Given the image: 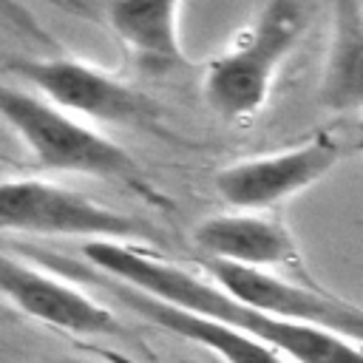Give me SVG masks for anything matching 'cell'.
<instances>
[{
  "label": "cell",
  "mask_w": 363,
  "mask_h": 363,
  "mask_svg": "<svg viewBox=\"0 0 363 363\" xmlns=\"http://www.w3.org/2000/svg\"><path fill=\"white\" fill-rule=\"evenodd\" d=\"M88 264L108 278L139 289L150 298H159L164 303L207 315L213 320H221L255 343L272 349L286 363H363V346L354 340H346L340 335H332L326 329H315L306 323L284 320L275 315H267L261 309H252L233 295H227L213 281L199 278L196 272L170 264L136 244L122 241H85L82 247Z\"/></svg>",
  "instance_id": "1"
},
{
  "label": "cell",
  "mask_w": 363,
  "mask_h": 363,
  "mask_svg": "<svg viewBox=\"0 0 363 363\" xmlns=\"http://www.w3.org/2000/svg\"><path fill=\"white\" fill-rule=\"evenodd\" d=\"M323 0H267L235 43L201 74V96L224 122H247L267 105L278 71L306 37Z\"/></svg>",
  "instance_id": "2"
},
{
  "label": "cell",
  "mask_w": 363,
  "mask_h": 363,
  "mask_svg": "<svg viewBox=\"0 0 363 363\" xmlns=\"http://www.w3.org/2000/svg\"><path fill=\"white\" fill-rule=\"evenodd\" d=\"M0 119L28 147L34 164L57 173L116 182L145 199H159L136 159L113 139L28 88L0 82Z\"/></svg>",
  "instance_id": "3"
},
{
  "label": "cell",
  "mask_w": 363,
  "mask_h": 363,
  "mask_svg": "<svg viewBox=\"0 0 363 363\" xmlns=\"http://www.w3.org/2000/svg\"><path fill=\"white\" fill-rule=\"evenodd\" d=\"M6 68L51 105L79 116L82 122L91 119L167 136L164 108L153 96L91 62L68 57L65 51L45 57H11L6 60Z\"/></svg>",
  "instance_id": "4"
},
{
  "label": "cell",
  "mask_w": 363,
  "mask_h": 363,
  "mask_svg": "<svg viewBox=\"0 0 363 363\" xmlns=\"http://www.w3.org/2000/svg\"><path fill=\"white\" fill-rule=\"evenodd\" d=\"M0 230L122 244L159 241L147 221L45 179H0Z\"/></svg>",
  "instance_id": "5"
},
{
  "label": "cell",
  "mask_w": 363,
  "mask_h": 363,
  "mask_svg": "<svg viewBox=\"0 0 363 363\" xmlns=\"http://www.w3.org/2000/svg\"><path fill=\"white\" fill-rule=\"evenodd\" d=\"M346 153L349 150L340 130H318L295 147L221 167L213 176V184L221 201H227L233 210L267 213L289 196L318 184Z\"/></svg>",
  "instance_id": "6"
},
{
  "label": "cell",
  "mask_w": 363,
  "mask_h": 363,
  "mask_svg": "<svg viewBox=\"0 0 363 363\" xmlns=\"http://www.w3.org/2000/svg\"><path fill=\"white\" fill-rule=\"evenodd\" d=\"M201 267L210 272V281L216 286H221L227 295L252 309L315 329H326L363 346V306L323 289L315 278L292 281L284 275L255 272L221 261H201Z\"/></svg>",
  "instance_id": "7"
},
{
  "label": "cell",
  "mask_w": 363,
  "mask_h": 363,
  "mask_svg": "<svg viewBox=\"0 0 363 363\" xmlns=\"http://www.w3.org/2000/svg\"><path fill=\"white\" fill-rule=\"evenodd\" d=\"M60 11L99 26L111 34L128 60L147 77H173L190 71L182 48V0H45Z\"/></svg>",
  "instance_id": "8"
},
{
  "label": "cell",
  "mask_w": 363,
  "mask_h": 363,
  "mask_svg": "<svg viewBox=\"0 0 363 363\" xmlns=\"http://www.w3.org/2000/svg\"><path fill=\"white\" fill-rule=\"evenodd\" d=\"M31 258L48 264L51 272H57V275H62L68 281H82V284H91V286L113 295L130 312L147 318L150 323L162 326L164 332H170V335H176L182 340H190L196 346L210 349L216 357H221L227 363H286L272 349L255 343L244 332H238V329H233V326H227L221 320H213L207 315H199V312L164 303L159 298H150V295H145L139 289H130V286L108 278L105 272H99L94 267H79V264H74L68 258H60L54 252H31Z\"/></svg>",
  "instance_id": "9"
},
{
  "label": "cell",
  "mask_w": 363,
  "mask_h": 363,
  "mask_svg": "<svg viewBox=\"0 0 363 363\" xmlns=\"http://www.w3.org/2000/svg\"><path fill=\"white\" fill-rule=\"evenodd\" d=\"M0 295L23 315L82 337H128V326L77 281L0 252Z\"/></svg>",
  "instance_id": "10"
},
{
  "label": "cell",
  "mask_w": 363,
  "mask_h": 363,
  "mask_svg": "<svg viewBox=\"0 0 363 363\" xmlns=\"http://www.w3.org/2000/svg\"><path fill=\"white\" fill-rule=\"evenodd\" d=\"M193 247L201 261H221L292 281H312L289 227L269 213H216L193 227Z\"/></svg>",
  "instance_id": "11"
},
{
  "label": "cell",
  "mask_w": 363,
  "mask_h": 363,
  "mask_svg": "<svg viewBox=\"0 0 363 363\" xmlns=\"http://www.w3.org/2000/svg\"><path fill=\"white\" fill-rule=\"evenodd\" d=\"M329 9V48L318 85V105L335 113H363V0H323Z\"/></svg>",
  "instance_id": "12"
},
{
  "label": "cell",
  "mask_w": 363,
  "mask_h": 363,
  "mask_svg": "<svg viewBox=\"0 0 363 363\" xmlns=\"http://www.w3.org/2000/svg\"><path fill=\"white\" fill-rule=\"evenodd\" d=\"M0 26L9 28V31H14V34H20V37H26V40H31L34 45H43L48 54L62 51L60 40H57V37L37 20V14H34L28 6H23L20 0H0Z\"/></svg>",
  "instance_id": "13"
},
{
  "label": "cell",
  "mask_w": 363,
  "mask_h": 363,
  "mask_svg": "<svg viewBox=\"0 0 363 363\" xmlns=\"http://www.w3.org/2000/svg\"><path fill=\"white\" fill-rule=\"evenodd\" d=\"M343 139H346V150L349 153H363V122H352L346 128H340Z\"/></svg>",
  "instance_id": "14"
},
{
  "label": "cell",
  "mask_w": 363,
  "mask_h": 363,
  "mask_svg": "<svg viewBox=\"0 0 363 363\" xmlns=\"http://www.w3.org/2000/svg\"><path fill=\"white\" fill-rule=\"evenodd\" d=\"M45 363H94V360H79V357H57V360H45Z\"/></svg>",
  "instance_id": "15"
}]
</instances>
